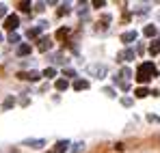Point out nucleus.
I'll return each mask as SVG.
<instances>
[{"label": "nucleus", "instance_id": "5", "mask_svg": "<svg viewBox=\"0 0 160 153\" xmlns=\"http://www.w3.org/2000/svg\"><path fill=\"white\" fill-rule=\"evenodd\" d=\"M24 145H26V147H32V149H41V147L46 145V140H43V138H39V140H24Z\"/></svg>", "mask_w": 160, "mask_h": 153}, {"label": "nucleus", "instance_id": "12", "mask_svg": "<svg viewBox=\"0 0 160 153\" xmlns=\"http://www.w3.org/2000/svg\"><path fill=\"white\" fill-rule=\"evenodd\" d=\"M41 30H43L41 26H39V28H32V30H28V37H30V39H35V37H37V35L41 32Z\"/></svg>", "mask_w": 160, "mask_h": 153}, {"label": "nucleus", "instance_id": "18", "mask_svg": "<svg viewBox=\"0 0 160 153\" xmlns=\"http://www.w3.org/2000/svg\"><path fill=\"white\" fill-rule=\"evenodd\" d=\"M20 9L26 13V11H30V2H20Z\"/></svg>", "mask_w": 160, "mask_h": 153}, {"label": "nucleus", "instance_id": "14", "mask_svg": "<svg viewBox=\"0 0 160 153\" xmlns=\"http://www.w3.org/2000/svg\"><path fill=\"white\" fill-rule=\"evenodd\" d=\"M41 76H46V78H54V76H56V69H54V67H50V69H46V71H43Z\"/></svg>", "mask_w": 160, "mask_h": 153}, {"label": "nucleus", "instance_id": "11", "mask_svg": "<svg viewBox=\"0 0 160 153\" xmlns=\"http://www.w3.org/2000/svg\"><path fill=\"white\" fill-rule=\"evenodd\" d=\"M121 39H123V41H134V39H136V32H123Z\"/></svg>", "mask_w": 160, "mask_h": 153}, {"label": "nucleus", "instance_id": "13", "mask_svg": "<svg viewBox=\"0 0 160 153\" xmlns=\"http://www.w3.org/2000/svg\"><path fill=\"white\" fill-rule=\"evenodd\" d=\"M56 88L58 91H65L67 88V80H56Z\"/></svg>", "mask_w": 160, "mask_h": 153}, {"label": "nucleus", "instance_id": "22", "mask_svg": "<svg viewBox=\"0 0 160 153\" xmlns=\"http://www.w3.org/2000/svg\"><path fill=\"white\" fill-rule=\"evenodd\" d=\"M104 95H108V97H115V91H112V88H104Z\"/></svg>", "mask_w": 160, "mask_h": 153}, {"label": "nucleus", "instance_id": "15", "mask_svg": "<svg viewBox=\"0 0 160 153\" xmlns=\"http://www.w3.org/2000/svg\"><path fill=\"white\" fill-rule=\"evenodd\" d=\"M20 56H22V54H24V56H26V54H30V45H26V43H24V45H20Z\"/></svg>", "mask_w": 160, "mask_h": 153}, {"label": "nucleus", "instance_id": "1", "mask_svg": "<svg viewBox=\"0 0 160 153\" xmlns=\"http://www.w3.org/2000/svg\"><path fill=\"white\" fill-rule=\"evenodd\" d=\"M158 76V69H156V65L154 63H143L141 67H138V71H136V80L138 82H149L152 78H156Z\"/></svg>", "mask_w": 160, "mask_h": 153}, {"label": "nucleus", "instance_id": "28", "mask_svg": "<svg viewBox=\"0 0 160 153\" xmlns=\"http://www.w3.org/2000/svg\"><path fill=\"white\" fill-rule=\"evenodd\" d=\"M0 41H2V37H0Z\"/></svg>", "mask_w": 160, "mask_h": 153}, {"label": "nucleus", "instance_id": "21", "mask_svg": "<svg viewBox=\"0 0 160 153\" xmlns=\"http://www.w3.org/2000/svg\"><path fill=\"white\" fill-rule=\"evenodd\" d=\"M65 76H69V78H76V71H74V69H69V67H67V69H65Z\"/></svg>", "mask_w": 160, "mask_h": 153}, {"label": "nucleus", "instance_id": "17", "mask_svg": "<svg viewBox=\"0 0 160 153\" xmlns=\"http://www.w3.org/2000/svg\"><path fill=\"white\" fill-rule=\"evenodd\" d=\"M82 149H84V145H82V142H76V145L72 147V151H74V153H80Z\"/></svg>", "mask_w": 160, "mask_h": 153}, {"label": "nucleus", "instance_id": "6", "mask_svg": "<svg viewBox=\"0 0 160 153\" xmlns=\"http://www.w3.org/2000/svg\"><path fill=\"white\" fill-rule=\"evenodd\" d=\"M67 147H69V142H67V140H58V142H56V147H54V151H56V153H65V151H67Z\"/></svg>", "mask_w": 160, "mask_h": 153}, {"label": "nucleus", "instance_id": "3", "mask_svg": "<svg viewBox=\"0 0 160 153\" xmlns=\"http://www.w3.org/2000/svg\"><path fill=\"white\" fill-rule=\"evenodd\" d=\"M18 26H20V17H18V15H9V17L4 20V28H7V30H15Z\"/></svg>", "mask_w": 160, "mask_h": 153}, {"label": "nucleus", "instance_id": "19", "mask_svg": "<svg viewBox=\"0 0 160 153\" xmlns=\"http://www.w3.org/2000/svg\"><path fill=\"white\" fill-rule=\"evenodd\" d=\"M130 76H132V71H130L128 67H123V69H121V78H130Z\"/></svg>", "mask_w": 160, "mask_h": 153}, {"label": "nucleus", "instance_id": "27", "mask_svg": "<svg viewBox=\"0 0 160 153\" xmlns=\"http://www.w3.org/2000/svg\"><path fill=\"white\" fill-rule=\"evenodd\" d=\"M4 11H7V7H4V4H0V17L4 15Z\"/></svg>", "mask_w": 160, "mask_h": 153}, {"label": "nucleus", "instance_id": "2", "mask_svg": "<svg viewBox=\"0 0 160 153\" xmlns=\"http://www.w3.org/2000/svg\"><path fill=\"white\" fill-rule=\"evenodd\" d=\"M89 74L95 76V78H104L108 74V69L104 67V65H91V67H89Z\"/></svg>", "mask_w": 160, "mask_h": 153}, {"label": "nucleus", "instance_id": "4", "mask_svg": "<svg viewBox=\"0 0 160 153\" xmlns=\"http://www.w3.org/2000/svg\"><path fill=\"white\" fill-rule=\"evenodd\" d=\"M37 48H39V52H48L50 48H52V41H50V37H43V39H39V41H37Z\"/></svg>", "mask_w": 160, "mask_h": 153}, {"label": "nucleus", "instance_id": "10", "mask_svg": "<svg viewBox=\"0 0 160 153\" xmlns=\"http://www.w3.org/2000/svg\"><path fill=\"white\" fill-rule=\"evenodd\" d=\"M134 95H136V97H147V95H149V91H147V88H136V91H134Z\"/></svg>", "mask_w": 160, "mask_h": 153}, {"label": "nucleus", "instance_id": "8", "mask_svg": "<svg viewBox=\"0 0 160 153\" xmlns=\"http://www.w3.org/2000/svg\"><path fill=\"white\" fill-rule=\"evenodd\" d=\"M87 86H89L87 80H76V82H74V88H76V91H84Z\"/></svg>", "mask_w": 160, "mask_h": 153}, {"label": "nucleus", "instance_id": "7", "mask_svg": "<svg viewBox=\"0 0 160 153\" xmlns=\"http://www.w3.org/2000/svg\"><path fill=\"white\" fill-rule=\"evenodd\" d=\"M156 32H158V28H156V26H145V30H143V35H145V37H156Z\"/></svg>", "mask_w": 160, "mask_h": 153}, {"label": "nucleus", "instance_id": "26", "mask_svg": "<svg viewBox=\"0 0 160 153\" xmlns=\"http://www.w3.org/2000/svg\"><path fill=\"white\" fill-rule=\"evenodd\" d=\"M123 56H126V58H132L134 52H132V50H126V54H123Z\"/></svg>", "mask_w": 160, "mask_h": 153}, {"label": "nucleus", "instance_id": "25", "mask_svg": "<svg viewBox=\"0 0 160 153\" xmlns=\"http://www.w3.org/2000/svg\"><path fill=\"white\" fill-rule=\"evenodd\" d=\"M11 106H13V99H11V97H9V99H7V102H4V108H11Z\"/></svg>", "mask_w": 160, "mask_h": 153}, {"label": "nucleus", "instance_id": "20", "mask_svg": "<svg viewBox=\"0 0 160 153\" xmlns=\"http://www.w3.org/2000/svg\"><path fill=\"white\" fill-rule=\"evenodd\" d=\"M65 13H69V4H63L61 11H58V15H65Z\"/></svg>", "mask_w": 160, "mask_h": 153}, {"label": "nucleus", "instance_id": "16", "mask_svg": "<svg viewBox=\"0 0 160 153\" xmlns=\"http://www.w3.org/2000/svg\"><path fill=\"white\" fill-rule=\"evenodd\" d=\"M149 52H152V54H158V52H160V41H154L152 48H149Z\"/></svg>", "mask_w": 160, "mask_h": 153}, {"label": "nucleus", "instance_id": "24", "mask_svg": "<svg viewBox=\"0 0 160 153\" xmlns=\"http://www.w3.org/2000/svg\"><path fill=\"white\" fill-rule=\"evenodd\" d=\"M9 41L11 43H18V35H9Z\"/></svg>", "mask_w": 160, "mask_h": 153}, {"label": "nucleus", "instance_id": "9", "mask_svg": "<svg viewBox=\"0 0 160 153\" xmlns=\"http://www.w3.org/2000/svg\"><path fill=\"white\" fill-rule=\"evenodd\" d=\"M67 35H69V28H61V30L56 32V39H65Z\"/></svg>", "mask_w": 160, "mask_h": 153}, {"label": "nucleus", "instance_id": "23", "mask_svg": "<svg viewBox=\"0 0 160 153\" xmlns=\"http://www.w3.org/2000/svg\"><path fill=\"white\" fill-rule=\"evenodd\" d=\"M93 7H98V9H102V7H104V0H95V2H93Z\"/></svg>", "mask_w": 160, "mask_h": 153}]
</instances>
